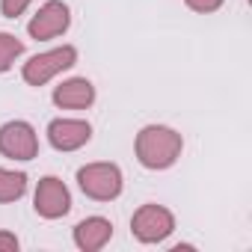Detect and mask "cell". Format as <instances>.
Segmentation results:
<instances>
[{"mask_svg":"<svg viewBox=\"0 0 252 252\" xmlns=\"http://www.w3.org/2000/svg\"><path fill=\"white\" fill-rule=\"evenodd\" d=\"M181 134L166 125H146L137 134V160L146 169H169L181 158Z\"/></svg>","mask_w":252,"mask_h":252,"instance_id":"1","label":"cell"},{"mask_svg":"<svg viewBox=\"0 0 252 252\" xmlns=\"http://www.w3.org/2000/svg\"><path fill=\"white\" fill-rule=\"evenodd\" d=\"M80 190L95 202H110L122 193V172L116 163H89L77 172Z\"/></svg>","mask_w":252,"mask_h":252,"instance_id":"2","label":"cell"},{"mask_svg":"<svg viewBox=\"0 0 252 252\" xmlns=\"http://www.w3.org/2000/svg\"><path fill=\"white\" fill-rule=\"evenodd\" d=\"M77 63V51L71 45H63V48H54V51H45V54H36L33 60L24 63V80L30 86H45L51 77H57L60 71L71 68Z\"/></svg>","mask_w":252,"mask_h":252,"instance_id":"3","label":"cell"},{"mask_svg":"<svg viewBox=\"0 0 252 252\" xmlns=\"http://www.w3.org/2000/svg\"><path fill=\"white\" fill-rule=\"evenodd\" d=\"M172 228H175V217L163 205H143L131 220V231L143 243H160L172 234Z\"/></svg>","mask_w":252,"mask_h":252,"instance_id":"4","label":"cell"},{"mask_svg":"<svg viewBox=\"0 0 252 252\" xmlns=\"http://www.w3.org/2000/svg\"><path fill=\"white\" fill-rule=\"evenodd\" d=\"M0 155L12 160H33L39 155V137L27 122H6L0 128Z\"/></svg>","mask_w":252,"mask_h":252,"instance_id":"5","label":"cell"},{"mask_svg":"<svg viewBox=\"0 0 252 252\" xmlns=\"http://www.w3.org/2000/svg\"><path fill=\"white\" fill-rule=\"evenodd\" d=\"M33 205H36V214H39V217H45V220H60V217H65V214L71 211L68 187H65L60 178L48 175V178H42V181H39Z\"/></svg>","mask_w":252,"mask_h":252,"instance_id":"6","label":"cell"},{"mask_svg":"<svg viewBox=\"0 0 252 252\" xmlns=\"http://www.w3.org/2000/svg\"><path fill=\"white\" fill-rule=\"evenodd\" d=\"M71 24V15H68V6L63 3V0H48L45 6H39V12L30 18L27 24V33L39 42L45 39H54L60 33H65Z\"/></svg>","mask_w":252,"mask_h":252,"instance_id":"7","label":"cell"},{"mask_svg":"<svg viewBox=\"0 0 252 252\" xmlns=\"http://www.w3.org/2000/svg\"><path fill=\"white\" fill-rule=\"evenodd\" d=\"M92 137L89 122L83 119H54L48 125V143L57 152H77L80 146H86Z\"/></svg>","mask_w":252,"mask_h":252,"instance_id":"8","label":"cell"},{"mask_svg":"<svg viewBox=\"0 0 252 252\" xmlns=\"http://www.w3.org/2000/svg\"><path fill=\"white\" fill-rule=\"evenodd\" d=\"M95 101V86L86 77H71L54 89V104L63 110H86Z\"/></svg>","mask_w":252,"mask_h":252,"instance_id":"9","label":"cell"},{"mask_svg":"<svg viewBox=\"0 0 252 252\" xmlns=\"http://www.w3.org/2000/svg\"><path fill=\"white\" fill-rule=\"evenodd\" d=\"M110 237H113V222L104 217H89L74 225V243L83 252H98Z\"/></svg>","mask_w":252,"mask_h":252,"instance_id":"10","label":"cell"},{"mask_svg":"<svg viewBox=\"0 0 252 252\" xmlns=\"http://www.w3.org/2000/svg\"><path fill=\"white\" fill-rule=\"evenodd\" d=\"M27 190V175L12 172V169H0V202H15Z\"/></svg>","mask_w":252,"mask_h":252,"instance_id":"11","label":"cell"},{"mask_svg":"<svg viewBox=\"0 0 252 252\" xmlns=\"http://www.w3.org/2000/svg\"><path fill=\"white\" fill-rule=\"evenodd\" d=\"M21 54H24V42H18L12 33H0V74L9 71Z\"/></svg>","mask_w":252,"mask_h":252,"instance_id":"12","label":"cell"},{"mask_svg":"<svg viewBox=\"0 0 252 252\" xmlns=\"http://www.w3.org/2000/svg\"><path fill=\"white\" fill-rule=\"evenodd\" d=\"M30 3L33 0H0V12H3L6 18H18Z\"/></svg>","mask_w":252,"mask_h":252,"instance_id":"13","label":"cell"},{"mask_svg":"<svg viewBox=\"0 0 252 252\" xmlns=\"http://www.w3.org/2000/svg\"><path fill=\"white\" fill-rule=\"evenodd\" d=\"M184 3L193 9V12H217L220 6H222V0H184Z\"/></svg>","mask_w":252,"mask_h":252,"instance_id":"14","label":"cell"},{"mask_svg":"<svg viewBox=\"0 0 252 252\" xmlns=\"http://www.w3.org/2000/svg\"><path fill=\"white\" fill-rule=\"evenodd\" d=\"M0 252H18V237L12 231H0Z\"/></svg>","mask_w":252,"mask_h":252,"instance_id":"15","label":"cell"}]
</instances>
